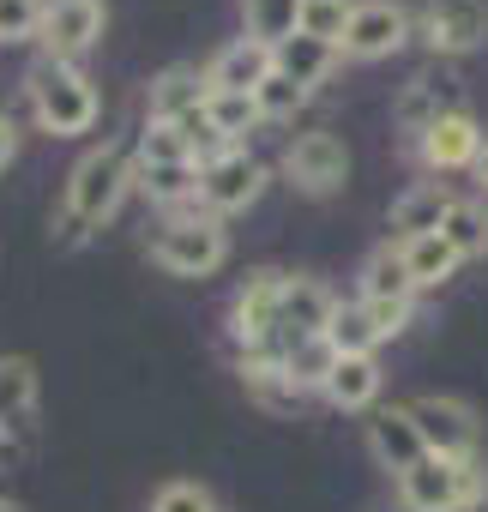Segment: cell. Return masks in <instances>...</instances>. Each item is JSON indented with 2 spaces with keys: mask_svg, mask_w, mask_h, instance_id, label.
<instances>
[{
  "mask_svg": "<svg viewBox=\"0 0 488 512\" xmlns=\"http://www.w3.org/2000/svg\"><path fill=\"white\" fill-rule=\"evenodd\" d=\"M103 37V0H43V31L37 43L49 49V61H79L91 43Z\"/></svg>",
  "mask_w": 488,
  "mask_h": 512,
  "instance_id": "obj_10",
  "label": "cell"
},
{
  "mask_svg": "<svg viewBox=\"0 0 488 512\" xmlns=\"http://www.w3.org/2000/svg\"><path fill=\"white\" fill-rule=\"evenodd\" d=\"M0 512H19V506H13V500H0Z\"/></svg>",
  "mask_w": 488,
  "mask_h": 512,
  "instance_id": "obj_38",
  "label": "cell"
},
{
  "mask_svg": "<svg viewBox=\"0 0 488 512\" xmlns=\"http://www.w3.org/2000/svg\"><path fill=\"white\" fill-rule=\"evenodd\" d=\"M440 115H446V103H440V91H434V79H410V91L398 97V127L422 139V133H428V127H434Z\"/></svg>",
  "mask_w": 488,
  "mask_h": 512,
  "instance_id": "obj_29",
  "label": "cell"
},
{
  "mask_svg": "<svg viewBox=\"0 0 488 512\" xmlns=\"http://www.w3.org/2000/svg\"><path fill=\"white\" fill-rule=\"evenodd\" d=\"M470 175H476V187L488 193V145H482V157H476V169H470Z\"/></svg>",
  "mask_w": 488,
  "mask_h": 512,
  "instance_id": "obj_37",
  "label": "cell"
},
{
  "mask_svg": "<svg viewBox=\"0 0 488 512\" xmlns=\"http://www.w3.org/2000/svg\"><path fill=\"white\" fill-rule=\"evenodd\" d=\"M326 398L338 410H374V398H380V362L374 356H338V368L326 380Z\"/></svg>",
  "mask_w": 488,
  "mask_h": 512,
  "instance_id": "obj_19",
  "label": "cell"
},
{
  "mask_svg": "<svg viewBox=\"0 0 488 512\" xmlns=\"http://www.w3.org/2000/svg\"><path fill=\"white\" fill-rule=\"evenodd\" d=\"M13 157H19V127H13L7 115H0V169H7Z\"/></svg>",
  "mask_w": 488,
  "mask_h": 512,
  "instance_id": "obj_36",
  "label": "cell"
},
{
  "mask_svg": "<svg viewBox=\"0 0 488 512\" xmlns=\"http://www.w3.org/2000/svg\"><path fill=\"white\" fill-rule=\"evenodd\" d=\"M410 296H416V284H410V266H404L398 241L374 247L368 266H362V302H410Z\"/></svg>",
  "mask_w": 488,
  "mask_h": 512,
  "instance_id": "obj_18",
  "label": "cell"
},
{
  "mask_svg": "<svg viewBox=\"0 0 488 512\" xmlns=\"http://www.w3.org/2000/svg\"><path fill=\"white\" fill-rule=\"evenodd\" d=\"M326 344H332L338 356H374L380 332H374V320H368L362 302H338V314H332V326H326Z\"/></svg>",
  "mask_w": 488,
  "mask_h": 512,
  "instance_id": "obj_28",
  "label": "cell"
},
{
  "mask_svg": "<svg viewBox=\"0 0 488 512\" xmlns=\"http://www.w3.org/2000/svg\"><path fill=\"white\" fill-rule=\"evenodd\" d=\"M488 494V470L482 464H458V458H422L416 470L398 476V500L404 512H470Z\"/></svg>",
  "mask_w": 488,
  "mask_h": 512,
  "instance_id": "obj_3",
  "label": "cell"
},
{
  "mask_svg": "<svg viewBox=\"0 0 488 512\" xmlns=\"http://www.w3.org/2000/svg\"><path fill=\"white\" fill-rule=\"evenodd\" d=\"M278 296H284V272H248V284L235 290L229 332H235L241 350H272L278 356Z\"/></svg>",
  "mask_w": 488,
  "mask_h": 512,
  "instance_id": "obj_7",
  "label": "cell"
},
{
  "mask_svg": "<svg viewBox=\"0 0 488 512\" xmlns=\"http://www.w3.org/2000/svg\"><path fill=\"white\" fill-rule=\"evenodd\" d=\"M217 512H223V506H217Z\"/></svg>",
  "mask_w": 488,
  "mask_h": 512,
  "instance_id": "obj_39",
  "label": "cell"
},
{
  "mask_svg": "<svg viewBox=\"0 0 488 512\" xmlns=\"http://www.w3.org/2000/svg\"><path fill=\"white\" fill-rule=\"evenodd\" d=\"M254 103H260V121H290L302 103H308V91L296 85V79H284V73H272L260 91H254Z\"/></svg>",
  "mask_w": 488,
  "mask_h": 512,
  "instance_id": "obj_31",
  "label": "cell"
},
{
  "mask_svg": "<svg viewBox=\"0 0 488 512\" xmlns=\"http://www.w3.org/2000/svg\"><path fill=\"white\" fill-rule=\"evenodd\" d=\"M350 13H356V0H302V31L338 49L350 31Z\"/></svg>",
  "mask_w": 488,
  "mask_h": 512,
  "instance_id": "obj_30",
  "label": "cell"
},
{
  "mask_svg": "<svg viewBox=\"0 0 488 512\" xmlns=\"http://www.w3.org/2000/svg\"><path fill=\"white\" fill-rule=\"evenodd\" d=\"M332 314H338V302H332V290L320 278H284V296H278V362H284L290 344L326 338Z\"/></svg>",
  "mask_w": 488,
  "mask_h": 512,
  "instance_id": "obj_11",
  "label": "cell"
},
{
  "mask_svg": "<svg viewBox=\"0 0 488 512\" xmlns=\"http://www.w3.org/2000/svg\"><path fill=\"white\" fill-rule=\"evenodd\" d=\"M452 211V193L440 181H416L410 193L392 199V241H416V235H434Z\"/></svg>",
  "mask_w": 488,
  "mask_h": 512,
  "instance_id": "obj_16",
  "label": "cell"
},
{
  "mask_svg": "<svg viewBox=\"0 0 488 512\" xmlns=\"http://www.w3.org/2000/svg\"><path fill=\"white\" fill-rule=\"evenodd\" d=\"M416 145H422V163L440 169V175H446V169H476V157H482V127H476L470 109H446Z\"/></svg>",
  "mask_w": 488,
  "mask_h": 512,
  "instance_id": "obj_13",
  "label": "cell"
},
{
  "mask_svg": "<svg viewBox=\"0 0 488 512\" xmlns=\"http://www.w3.org/2000/svg\"><path fill=\"white\" fill-rule=\"evenodd\" d=\"M362 308H368V320H374L380 338H398L410 326V302H362Z\"/></svg>",
  "mask_w": 488,
  "mask_h": 512,
  "instance_id": "obj_35",
  "label": "cell"
},
{
  "mask_svg": "<svg viewBox=\"0 0 488 512\" xmlns=\"http://www.w3.org/2000/svg\"><path fill=\"white\" fill-rule=\"evenodd\" d=\"M272 73H278V61H272V49H266V43L235 37L229 49H217V55H211V67H205V91H241V97H254Z\"/></svg>",
  "mask_w": 488,
  "mask_h": 512,
  "instance_id": "obj_14",
  "label": "cell"
},
{
  "mask_svg": "<svg viewBox=\"0 0 488 512\" xmlns=\"http://www.w3.org/2000/svg\"><path fill=\"white\" fill-rule=\"evenodd\" d=\"M181 157H193V151H187V139H181L169 121H151V127L139 133V157H133V163H181Z\"/></svg>",
  "mask_w": 488,
  "mask_h": 512,
  "instance_id": "obj_33",
  "label": "cell"
},
{
  "mask_svg": "<svg viewBox=\"0 0 488 512\" xmlns=\"http://www.w3.org/2000/svg\"><path fill=\"white\" fill-rule=\"evenodd\" d=\"M127 187H133V163H127L115 145L85 151V157L73 163V175H67V217H61V229H67V235H85L91 223L115 217L121 199H127Z\"/></svg>",
  "mask_w": 488,
  "mask_h": 512,
  "instance_id": "obj_1",
  "label": "cell"
},
{
  "mask_svg": "<svg viewBox=\"0 0 488 512\" xmlns=\"http://www.w3.org/2000/svg\"><path fill=\"white\" fill-rule=\"evenodd\" d=\"M272 61H278V73H284V79H296L302 91H314V85L338 67V49H332V43H320V37H308V31H296L290 43H278V49H272Z\"/></svg>",
  "mask_w": 488,
  "mask_h": 512,
  "instance_id": "obj_17",
  "label": "cell"
},
{
  "mask_svg": "<svg viewBox=\"0 0 488 512\" xmlns=\"http://www.w3.org/2000/svg\"><path fill=\"white\" fill-rule=\"evenodd\" d=\"M25 91H31V109H37L43 133H55V139L91 133V121H97V91H91V79H85L79 67L43 55V61L31 67V79H25Z\"/></svg>",
  "mask_w": 488,
  "mask_h": 512,
  "instance_id": "obj_2",
  "label": "cell"
},
{
  "mask_svg": "<svg viewBox=\"0 0 488 512\" xmlns=\"http://www.w3.org/2000/svg\"><path fill=\"white\" fill-rule=\"evenodd\" d=\"M151 260L169 278H211L229 260V229L217 217H169L151 241Z\"/></svg>",
  "mask_w": 488,
  "mask_h": 512,
  "instance_id": "obj_4",
  "label": "cell"
},
{
  "mask_svg": "<svg viewBox=\"0 0 488 512\" xmlns=\"http://www.w3.org/2000/svg\"><path fill=\"white\" fill-rule=\"evenodd\" d=\"M332 368H338V350H332L326 338H302V344L284 350V380H290L296 392H326Z\"/></svg>",
  "mask_w": 488,
  "mask_h": 512,
  "instance_id": "obj_23",
  "label": "cell"
},
{
  "mask_svg": "<svg viewBox=\"0 0 488 512\" xmlns=\"http://www.w3.org/2000/svg\"><path fill=\"white\" fill-rule=\"evenodd\" d=\"M151 512H217V500H211V488H199V482H163V488L151 494Z\"/></svg>",
  "mask_w": 488,
  "mask_h": 512,
  "instance_id": "obj_34",
  "label": "cell"
},
{
  "mask_svg": "<svg viewBox=\"0 0 488 512\" xmlns=\"http://www.w3.org/2000/svg\"><path fill=\"white\" fill-rule=\"evenodd\" d=\"M398 253H404V266H410V284H416V290H434V284H446V278L464 266L440 229H434V235H416V241H398Z\"/></svg>",
  "mask_w": 488,
  "mask_h": 512,
  "instance_id": "obj_20",
  "label": "cell"
},
{
  "mask_svg": "<svg viewBox=\"0 0 488 512\" xmlns=\"http://www.w3.org/2000/svg\"><path fill=\"white\" fill-rule=\"evenodd\" d=\"M37 410V368L25 356H0V428H13Z\"/></svg>",
  "mask_w": 488,
  "mask_h": 512,
  "instance_id": "obj_25",
  "label": "cell"
},
{
  "mask_svg": "<svg viewBox=\"0 0 488 512\" xmlns=\"http://www.w3.org/2000/svg\"><path fill=\"white\" fill-rule=\"evenodd\" d=\"M241 13H248V37L266 49H278L302 31V0H248Z\"/></svg>",
  "mask_w": 488,
  "mask_h": 512,
  "instance_id": "obj_26",
  "label": "cell"
},
{
  "mask_svg": "<svg viewBox=\"0 0 488 512\" xmlns=\"http://www.w3.org/2000/svg\"><path fill=\"white\" fill-rule=\"evenodd\" d=\"M193 109H205V73L169 67V73L151 85V121H181V115H193Z\"/></svg>",
  "mask_w": 488,
  "mask_h": 512,
  "instance_id": "obj_22",
  "label": "cell"
},
{
  "mask_svg": "<svg viewBox=\"0 0 488 512\" xmlns=\"http://www.w3.org/2000/svg\"><path fill=\"white\" fill-rule=\"evenodd\" d=\"M410 416H416V428H422V446H428L434 458L476 464V452H482V422H476V410H470L464 398L428 392V398H416V404H410Z\"/></svg>",
  "mask_w": 488,
  "mask_h": 512,
  "instance_id": "obj_5",
  "label": "cell"
},
{
  "mask_svg": "<svg viewBox=\"0 0 488 512\" xmlns=\"http://www.w3.org/2000/svg\"><path fill=\"white\" fill-rule=\"evenodd\" d=\"M133 187H145L157 205H187L199 199V163L181 157V163H133Z\"/></svg>",
  "mask_w": 488,
  "mask_h": 512,
  "instance_id": "obj_21",
  "label": "cell"
},
{
  "mask_svg": "<svg viewBox=\"0 0 488 512\" xmlns=\"http://www.w3.org/2000/svg\"><path fill=\"white\" fill-rule=\"evenodd\" d=\"M440 235L452 241L458 260H482V253H488V205H482V199H452Z\"/></svg>",
  "mask_w": 488,
  "mask_h": 512,
  "instance_id": "obj_24",
  "label": "cell"
},
{
  "mask_svg": "<svg viewBox=\"0 0 488 512\" xmlns=\"http://www.w3.org/2000/svg\"><path fill=\"white\" fill-rule=\"evenodd\" d=\"M284 175H290V187L326 199V193L344 187V175H350V151H344L338 133H302V139H290V151H284Z\"/></svg>",
  "mask_w": 488,
  "mask_h": 512,
  "instance_id": "obj_9",
  "label": "cell"
},
{
  "mask_svg": "<svg viewBox=\"0 0 488 512\" xmlns=\"http://www.w3.org/2000/svg\"><path fill=\"white\" fill-rule=\"evenodd\" d=\"M266 193V163L248 157V151H223L211 163H199V205L205 217H229V211H248L254 199Z\"/></svg>",
  "mask_w": 488,
  "mask_h": 512,
  "instance_id": "obj_6",
  "label": "cell"
},
{
  "mask_svg": "<svg viewBox=\"0 0 488 512\" xmlns=\"http://www.w3.org/2000/svg\"><path fill=\"white\" fill-rule=\"evenodd\" d=\"M205 121L217 127L223 145H235L241 133H254V127H260V103H254V97H241V91H205Z\"/></svg>",
  "mask_w": 488,
  "mask_h": 512,
  "instance_id": "obj_27",
  "label": "cell"
},
{
  "mask_svg": "<svg viewBox=\"0 0 488 512\" xmlns=\"http://www.w3.org/2000/svg\"><path fill=\"white\" fill-rule=\"evenodd\" d=\"M43 31V0H0V43H31Z\"/></svg>",
  "mask_w": 488,
  "mask_h": 512,
  "instance_id": "obj_32",
  "label": "cell"
},
{
  "mask_svg": "<svg viewBox=\"0 0 488 512\" xmlns=\"http://www.w3.org/2000/svg\"><path fill=\"white\" fill-rule=\"evenodd\" d=\"M488 37V0H428L422 7V43L434 55H470Z\"/></svg>",
  "mask_w": 488,
  "mask_h": 512,
  "instance_id": "obj_12",
  "label": "cell"
},
{
  "mask_svg": "<svg viewBox=\"0 0 488 512\" xmlns=\"http://www.w3.org/2000/svg\"><path fill=\"white\" fill-rule=\"evenodd\" d=\"M404 37H410V13L398 7V0H356L338 55H350V61H386V55L404 49Z\"/></svg>",
  "mask_w": 488,
  "mask_h": 512,
  "instance_id": "obj_8",
  "label": "cell"
},
{
  "mask_svg": "<svg viewBox=\"0 0 488 512\" xmlns=\"http://www.w3.org/2000/svg\"><path fill=\"white\" fill-rule=\"evenodd\" d=\"M368 446H374V458L386 464V470H416L422 458H428V446H422V428H416V416H410V404L404 410H374V422H368Z\"/></svg>",
  "mask_w": 488,
  "mask_h": 512,
  "instance_id": "obj_15",
  "label": "cell"
}]
</instances>
